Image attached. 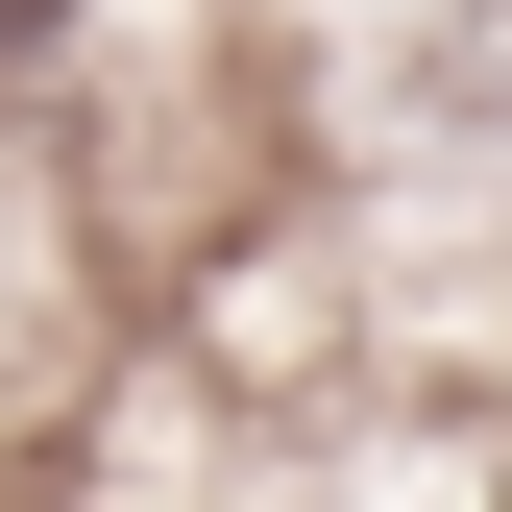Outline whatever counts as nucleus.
I'll use <instances>...</instances> for the list:
<instances>
[{"label": "nucleus", "instance_id": "f257e3e1", "mask_svg": "<svg viewBox=\"0 0 512 512\" xmlns=\"http://www.w3.org/2000/svg\"><path fill=\"white\" fill-rule=\"evenodd\" d=\"M49 49H74V0H0V74H49Z\"/></svg>", "mask_w": 512, "mask_h": 512}]
</instances>
